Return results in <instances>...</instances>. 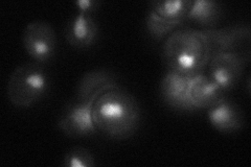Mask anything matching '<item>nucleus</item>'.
I'll use <instances>...</instances> for the list:
<instances>
[{"instance_id": "15", "label": "nucleus", "mask_w": 251, "mask_h": 167, "mask_svg": "<svg viewBox=\"0 0 251 167\" xmlns=\"http://www.w3.org/2000/svg\"><path fill=\"white\" fill-rule=\"evenodd\" d=\"M181 22L170 21L157 15L152 10H149L146 17V28L148 34L155 40H161L172 34Z\"/></svg>"}, {"instance_id": "4", "label": "nucleus", "mask_w": 251, "mask_h": 167, "mask_svg": "<svg viewBox=\"0 0 251 167\" xmlns=\"http://www.w3.org/2000/svg\"><path fill=\"white\" fill-rule=\"evenodd\" d=\"M22 45L33 62L45 64L50 62L58 49V37L50 22H28L22 33Z\"/></svg>"}, {"instance_id": "6", "label": "nucleus", "mask_w": 251, "mask_h": 167, "mask_svg": "<svg viewBox=\"0 0 251 167\" xmlns=\"http://www.w3.org/2000/svg\"><path fill=\"white\" fill-rule=\"evenodd\" d=\"M245 58L239 51H224L211 55L207 68L208 76L224 92L233 89L244 72Z\"/></svg>"}, {"instance_id": "3", "label": "nucleus", "mask_w": 251, "mask_h": 167, "mask_svg": "<svg viewBox=\"0 0 251 167\" xmlns=\"http://www.w3.org/2000/svg\"><path fill=\"white\" fill-rule=\"evenodd\" d=\"M50 78L42 64L25 63L16 67L6 85V95L15 108L27 109L40 102L49 93Z\"/></svg>"}, {"instance_id": "16", "label": "nucleus", "mask_w": 251, "mask_h": 167, "mask_svg": "<svg viewBox=\"0 0 251 167\" xmlns=\"http://www.w3.org/2000/svg\"><path fill=\"white\" fill-rule=\"evenodd\" d=\"M63 165L67 167H93L97 165V162L88 148L74 146L67 150L63 158Z\"/></svg>"}, {"instance_id": "11", "label": "nucleus", "mask_w": 251, "mask_h": 167, "mask_svg": "<svg viewBox=\"0 0 251 167\" xmlns=\"http://www.w3.org/2000/svg\"><path fill=\"white\" fill-rule=\"evenodd\" d=\"M191 77L167 70L160 82V94L169 107L181 111H192L187 97Z\"/></svg>"}, {"instance_id": "12", "label": "nucleus", "mask_w": 251, "mask_h": 167, "mask_svg": "<svg viewBox=\"0 0 251 167\" xmlns=\"http://www.w3.org/2000/svg\"><path fill=\"white\" fill-rule=\"evenodd\" d=\"M115 84V75L108 69H93L83 74L76 88V99L92 100L98 95Z\"/></svg>"}, {"instance_id": "14", "label": "nucleus", "mask_w": 251, "mask_h": 167, "mask_svg": "<svg viewBox=\"0 0 251 167\" xmlns=\"http://www.w3.org/2000/svg\"><path fill=\"white\" fill-rule=\"evenodd\" d=\"M191 2L192 0H157L150 2V10L164 19L182 23L185 20Z\"/></svg>"}, {"instance_id": "10", "label": "nucleus", "mask_w": 251, "mask_h": 167, "mask_svg": "<svg viewBox=\"0 0 251 167\" xmlns=\"http://www.w3.org/2000/svg\"><path fill=\"white\" fill-rule=\"evenodd\" d=\"M206 37L210 54L214 55L224 51H237L238 47L249 41L250 39V26H228L224 28H208L202 30Z\"/></svg>"}, {"instance_id": "9", "label": "nucleus", "mask_w": 251, "mask_h": 167, "mask_svg": "<svg viewBox=\"0 0 251 167\" xmlns=\"http://www.w3.org/2000/svg\"><path fill=\"white\" fill-rule=\"evenodd\" d=\"M225 96V92L207 74L199 73L191 77L187 97L193 110H207Z\"/></svg>"}, {"instance_id": "8", "label": "nucleus", "mask_w": 251, "mask_h": 167, "mask_svg": "<svg viewBox=\"0 0 251 167\" xmlns=\"http://www.w3.org/2000/svg\"><path fill=\"white\" fill-rule=\"evenodd\" d=\"M207 111L209 124L215 130L225 134L238 132L244 124V115L235 102L223 98L211 106Z\"/></svg>"}, {"instance_id": "5", "label": "nucleus", "mask_w": 251, "mask_h": 167, "mask_svg": "<svg viewBox=\"0 0 251 167\" xmlns=\"http://www.w3.org/2000/svg\"><path fill=\"white\" fill-rule=\"evenodd\" d=\"M92 100L69 102L62 111L58 119L59 130L70 138H87L98 134L97 125L92 117Z\"/></svg>"}, {"instance_id": "13", "label": "nucleus", "mask_w": 251, "mask_h": 167, "mask_svg": "<svg viewBox=\"0 0 251 167\" xmlns=\"http://www.w3.org/2000/svg\"><path fill=\"white\" fill-rule=\"evenodd\" d=\"M222 16V6L215 0H195L191 2L185 19L206 29L217 25Z\"/></svg>"}, {"instance_id": "17", "label": "nucleus", "mask_w": 251, "mask_h": 167, "mask_svg": "<svg viewBox=\"0 0 251 167\" xmlns=\"http://www.w3.org/2000/svg\"><path fill=\"white\" fill-rule=\"evenodd\" d=\"M75 5L78 13L93 15L99 10L100 2L98 0H77L75 2Z\"/></svg>"}, {"instance_id": "1", "label": "nucleus", "mask_w": 251, "mask_h": 167, "mask_svg": "<svg viewBox=\"0 0 251 167\" xmlns=\"http://www.w3.org/2000/svg\"><path fill=\"white\" fill-rule=\"evenodd\" d=\"M92 117L98 131L104 136L124 140L136 133L141 120V111L134 95L115 83L94 99Z\"/></svg>"}, {"instance_id": "7", "label": "nucleus", "mask_w": 251, "mask_h": 167, "mask_svg": "<svg viewBox=\"0 0 251 167\" xmlns=\"http://www.w3.org/2000/svg\"><path fill=\"white\" fill-rule=\"evenodd\" d=\"M100 27L93 15L76 12L66 23L64 35L69 45L75 48H89L97 42Z\"/></svg>"}, {"instance_id": "2", "label": "nucleus", "mask_w": 251, "mask_h": 167, "mask_svg": "<svg viewBox=\"0 0 251 167\" xmlns=\"http://www.w3.org/2000/svg\"><path fill=\"white\" fill-rule=\"evenodd\" d=\"M210 57L209 44L202 30L177 29L168 36L162 47L167 70L186 76L203 73Z\"/></svg>"}]
</instances>
